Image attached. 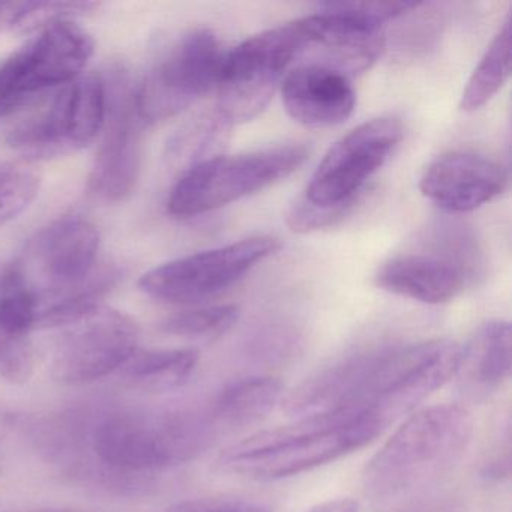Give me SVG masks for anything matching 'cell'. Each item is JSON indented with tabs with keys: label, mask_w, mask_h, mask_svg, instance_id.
<instances>
[{
	"label": "cell",
	"mask_w": 512,
	"mask_h": 512,
	"mask_svg": "<svg viewBox=\"0 0 512 512\" xmlns=\"http://www.w3.org/2000/svg\"><path fill=\"white\" fill-rule=\"evenodd\" d=\"M100 4L95 2H22L11 31L20 34L43 31L59 22H74L77 17L94 13Z\"/></svg>",
	"instance_id": "25"
},
{
	"label": "cell",
	"mask_w": 512,
	"mask_h": 512,
	"mask_svg": "<svg viewBox=\"0 0 512 512\" xmlns=\"http://www.w3.org/2000/svg\"><path fill=\"white\" fill-rule=\"evenodd\" d=\"M304 145H284L250 154L214 155L185 170L170 191L173 217L208 214L289 178L308 160Z\"/></svg>",
	"instance_id": "5"
},
{
	"label": "cell",
	"mask_w": 512,
	"mask_h": 512,
	"mask_svg": "<svg viewBox=\"0 0 512 512\" xmlns=\"http://www.w3.org/2000/svg\"><path fill=\"white\" fill-rule=\"evenodd\" d=\"M460 350L440 338L374 350L356 410L394 424L457 374Z\"/></svg>",
	"instance_id": "6"
},
{
	"label": "cell",
	"mask_w": 512,
	"mask_h": 512,
	"mask_svg": "<svg viewBox=\"0 0 512 512\" xmlns=\"http://www.w3.org/2000/svg\"><path fill=\"white\" fill-rule=\"evenodd\" d=\"M307 512H359V505L353 499H335L320 503Z\"/></svg>",
	"instance_id": "27"
},
{
	"label": "cell",
	"mask_w": 512,
	"mask_h": 512,
	"mask_svg": "<svg viewBox=\"0 0 512 512\" xmlns=\"http://www.w3.org/2000/svg\"><path fill=\"white\" fill-rule=\"evenodd\" d=\"M46 512H62V511H46Z\"/></svg>",
	"instance_id": "30"
},
{
	"label": "cell",
	"mask_w": 512,
	"mask_h": 512,
	"mask_svg": "<svg viewBox=\"0 0 512 512\" xmlns=\"http://www.w3.org/2000/svg\"><path fill=\"white\" fill-rule=\"evenodd\" d=\"M19 7V2H0V29H11Z\"/></svg>",
	"instance_id": "29"
},
{
	"label": "cell",
	"mask_w": 512,
	"mask_h": 512,
	"mask_svg": "<svg viewBox=\"0 0 512 512\" xmlns=\"http://www.w3.org/2000/svg\"><path fill=\"white\" fill-rule=\"evenodd\" d=\"M224 56L226 52L211 29H191L182 35L134 88L143 122L167 121L217 88Z\"/></svg>",
	"instance_id": "10"
},
{
	"label": "cell",
	"mask_w": 512,
	"mask_h": 512,
	"mask_svg": "<svg viewBox=\"0 0 512 512\" xmlns=\"http://www.w3.org/2000/svg\"><path fill=\"white\" fill-rule=\"evenodd\" d=\"M175 512H251L250 509L232 503H193Z\"/></svg>",
	"instance_id": "26"
},
{
	"label": "cell",
	"mask_w": 512,
	"mask_h": 512,
	"mask_svg": "<svg viewBox=\"0 0 512 512\" xmlns=\"http://www.w3.org/2000/svg\"><path fill=\"white\" fill-rule=\"evenodd\" d=\"M107 85L100 74L83 73L55 92L29 118L11 128L7 143L32 160L65 157L91 145L103 131Z\"/></svg>",
	"instance_id": "7"
},
{
	"label": "cell",
	"mask_w": 512,
	"mask_h": 512,
	"mask_svg": "<svg viewBox=\"0 0 512 512\" xmlns=\"http://www.w3.org/2000/svg\"><path fill=\"white\" fill-rule=\"evenodd\" d=\"M283 394L274 377H248L227 386L212 407L211 418L220 427L239 428L265 418Z\"/></svg>",
	"instance_id": "21"
},
{
	"label": "cell",
	"mask_w": 512,
	"mask_h": 512,
	"mask_svg": "<svg viewBox=\"0 0 512 512\" xmlns=\"http://www.w3.org/2000/svg\"><path fill=\"white\" fill-rule=\"evenodd\" d=\"M239 308L236 305H214L181 311L161 323L166 334L197 340H212L226 334L238 322Z\"/></svg>",
	"instance_id": "24"
},
{
	"label": "cell",
	"mask_w": 512,
	"mask_h": 512,
	"mask_svg": "<svg viewBox=\"0 0 512 512\" xmlns=\"http://www.w3.org/2000/svg\"><path fill=\"white\" fill-rule=\"evenodd\" d=\"M37 305L7 271L0 277V377L25 385L34 376Z\"/></svg>",
	"instance_id": "18"
},
{
	"label": "cell",
	"mask_w": 512,
	"mask_h": 512,
	"mask_svg": "<svg viewBox=\"0 0 512 512\" xmlns=\"http://www.w3.org/2000/svg\"><path fill=\"white\" fill-rule=\"evenodd\" d=\"M100 233L91 221L65 217L29 239L10 272L37 305V329H62L103 307L119 271L98 263Z\"/></svg>",
	"instance_id": "1"
},
{
	"label": "cell",
	"mask_w": 512,
	"mask_h": 512,
	"mask_svg": "<svg viewBox=\"0 0 512 512\" xmlns=\"http://www.w3.org/2000/svg\"><path fill=\"white\" fill-rule=\"evenodd\" d=\"M94 50L91 35L74 22L44 28L25 47L0 61V119L82 76Z\"/></svg>",
	"instance_id": "9"
},
{
	"label": "cell",
	"mask_w": 512,
	"mask_h": 512,
	"mask_svg": "<svg viewBox=\"0 0 512 512\" xmlns=\"http://www.w3.org/2000/svg\"><path fill=\"white\" fill-rule=\"evenodd\" d=\"M508 187L502 164L473 152H449L425 169L422 196L451 214H466L487 205Z\"/></svg>",
	"instance_id": "16"
},
{
	"label": "cell",
	"mask_w": 512,
	"mask_h": 512,
	"mask_svg": "<svg viewBox=\"0 0 512 512\" xmlns=\"http://www.w3.org/2000/svg\"><path fill=\"white\" fill-rule=\"evenodd\" d=\"M214 425L185 410H116L95 422L89 452L104 482L134 485L140 476L194 460L211 445Z\"/></svg>",
	"instance_id": "3"
},
{
	"label": "cell",
	"mask_w": 512,
	"mask_h": 512,
	"mask_svg": "<svg viewBox=\"0 0 512 512\" xmlns=\"http://www.w3.org/2000/svg\"><path fill=\"white\" fill-rule=\"evenodd\" d=\"M199 364L193 349L136 350L121 368L131 388L145 392H169L187 385Z\"/></svg>",
	"instance_id": "20"
},
{
	"label": "cell",
	"mask_w": 512,
	"mask_h": 512,
	"mask_svg": "<svg viewBox=\"0 0 512 512\" xmlns=\"http://www.w3.org/2000/svg\"><path fill=\"white\" fill-rule=\"evenodd\" d=\"M421 251L397 254L374 275L379 289L424 304H445L472 283L476 247L461 227H437Z\"/></svg>",
	"instance_id": "11"
},
{
	"label": "cell",
	"mask_w": 512,
	"mask_h": 512,
	"mask_svg": "<svg viewBox=\"0 0 512 512\" xmlns=\"http://www.w3.org/2000/svg\"><path fill=\"white\" fill-rule=\"evenodd\" d=\"M280 91L287 113L305 127L343 124L356 106L355 89L349 77L320 65L290 68Z\"/></svg>",
	"instance_id": "17"
},
{
	"label": "cell",
	"mask_w": 512,
	"mask_h": 512,
	"mask_svg": "<svg viewBox=\"0 0 512 512\" xmlns=\"http://www.w3.org/2000/svg\"><path fill=\"white\" fill-rule=\"evenodd\" d=\"M511 76V17L505 20L502 28L488 46L478 67L473 71L461 95L460 109L463 112H476L484 107Z\"/></svg>",
	"instance_id": "22"
},
{
	"label": "cell",
	"mask_w": 512,
	"mask_h": 512,
	"mask_svg": "<svg viewBox=\"0 0 512 512\" xmlns=\"http://www.w3.org/2000/svg\"><path fill=\"white\" fill-rule=\"evenodd\" d=\"M401 512H460V509L451 500H431V502L410 506Z\"/></svg>",
	"instance_id": "28"
},
{
	"label": "cell",
	"mask_w": 512,
	"mask_h": 512,
	"mask_svg": "<svg viewBox=\"0 0 512 512\" xmlns=\"http://www.w3.org/2000/svg\"><path fill=\"white\" fill-rule=\"evenodd\" d=\"M298 22L248 38L226 52L217 82V113L232 127L257 118L295 65Z\"/></svg>",
	"instance_id": "8"
},
{
	"label": "cell",
	"mask_w": 512,
	"mask_h": 512,
	"mask_svg": "<svg viewBox=\"0 0 512 512\" xmlns=\"http://www.w3.org/2000/svg\"><path fill=\"white\" fill-rule=\"evenodd\" d=\"M280 248L274 236H251L157 266L140 278L139 286L166 304L197 305L226 292Z\"/></svg>",
	"instance_id": "12"
},
{
	"label": "cell",
	"mask_w": 512,
	"mask_h": 512,
	"mask_svg": "<svg viewBox=\"0 0 512 512\" xmlns=\"http://www.w3.org/2000/svg\"><path fill=\"white\" fill-rule=\"evenodd\" d=\"M107 112L104 137L98 148L89 193L107 203H119L136 190L143 163V133L134 88L122 71H115L107 82Z\"/></svg>",
	"instance_id": "15"
},
{
	"label": "cell",
	"mask_w": 512,
	"mask_h": 512,
	"mask_svg": "<svg viewBox=\"0 0 512 512\" xmlns=\"http://www.w3.org/2000/svg\"><path fill=\"white\" fill-rule=\"evenodd\" d=\"M139 328L121 311L101 307L62 328L52 356V373L65 385L97 382L121 370L136 353Z\"/></svg>",
	"instance_id": "14"
},
{
	"label": "cell",
	"mask_w": 512,
	"mask_h": 512,
	"mask_svg": "<svg viewBox=\"0 0 512 512\" xmlns=\"http://www.w3.org/2000/svg\"><path fill=\"white\" fill-rule=\"evenodd\" d=\"M472 436V413L461 404H436L413 413L368 461L364 493L388 505L425 490L460 463Z\"/></svg>",
	"instance_id": "4"
},
{
	"label": "cell",
	"mask_w": 512,
	"mask_h": 512,
	"mask_svg": "<svg viewBox=\"0 0 512 512\" xmlns=\"http://www.w3.org/2000/svg\"><path fill=\"white\" fill-rule=\"evenodd\" d=\"M388 427L379 416L358 410L295 419L230 446L218 457L217 467L254 481L290 478L370 445Z\"/></svg>",
	"instance_id": "2"
},
{
	"label": "cell",
	"mask_w": 512,
	"mask_h": 512,
	"mask_svg": "<svg viewBox=\"0 0 512 512\" xmlns=\"http://www.w3.org/2000/svg\"><path fill=\"white\" fill-rule=\"evenodd\" d=\"M394 116L371 119L341 137L317 166L302 199L323 209H350L371 176L403 140Z\"/></svg>",
	"instance_id": "13"
},
{
	"label": "cell",
	"mask_w": 512,
	"mask_h": 512,
	"mask_svg": "<svg viewBox=\"0 0 512 512\" xmlns=\"http://www.w3.org/2000/svg\"><path fill=\"white\" fill-rule=\"evenodd\" d=\"M512 329L508 322L491 320L476 329L464 349L455 376L473 394L497 391L511 376Z\"/></svg>",
	"instance_id": "19"
},
{
	"label": "cell",
	"mask_w": 512,
	"mask_h": 512,
	"mask_svg": "<svg viewBox=\"0 0 512 512\" xmlns=\"http://www.w3.org/2000/svg\"><path fill=\"white\" fill-rule=\"evenodd\" d=\"M40 170L32 161L0 163V226L10 223L31 206L41 188Z\"/></svg>",
	"instance_id": "23"
}]
</instances>
